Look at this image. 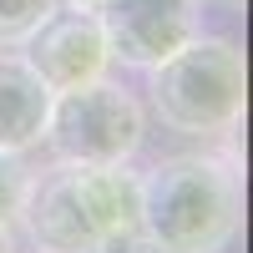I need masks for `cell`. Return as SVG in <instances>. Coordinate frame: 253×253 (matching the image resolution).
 I'll use <instances>...</instances> for the list:
<instances>
[{
	"mask_svg": "<svg viewBox=\"0 0 253 253\" xmlns=\"http://www.w3.org/2000/svg\"><path fill=\"white\" fill-rule=\"evenodd\" d=\"M243 228L233 147L157 157L137 177V233L152 253H223Z\"/></svg>",
	"mask_w": 253,
	"mask_h": 253,
	"instance_id": "6da1fadb",
	"label": "cell"
},
{
	"mask_svg": "<svg viewBox=\"0 0 253 253\" xmlns=\"http://www.w3.org/2000/svg\"><path fill=\"white\" fill-rule=\"evenodd\" d=\"M15 223L36 253H101L137 233V172L126 162H51L31 172Z\"/></svg>",
	"mask_w": 253,
	"mask_h": 253,
	"instance_id": "7a4b0ae2",
	"label": "cell"
},
{
	"mask_svg": "<svg viewBox=\"0 0 253 253\" xmlns=\"http://www.w3.org/2000/svg\"><path fill=\"white\" fill-rule=\"evenodd\" d=\"M152 112L162 117L167 132L228 142L243 122L248 101V66L243 51L228 36H193L152 66Z\"/></svg>",
	"mask_w": 253,
	"mask_h": 253,
	"instance_id": "3957f363",
	"label": "cell"
},
{
	"mask_svg": "<svg viewBox=\"0 0 253 253\" xmlns=\"http://www.w3.org/2000/svg\"><path fill=\"white\" fill-rule=\"evenodd\" d=\"M147 142V112L142 101L117 81H86L76 91L51 96L46 137L41 147L56 162H132Z\"/></svg>",
	"mask_w": 253,
	"mask_h": 253,
	"instance_id": "277c9868",
	"label": "cell"
},
{
	"mask_svg": "<svg viewBox=\"0 0 253 253\" xmlns=\"http://www.w3.org/2000/svg\"><path fill=\"white\" fill-rule=\"evenodd\" d=\"M20 56L51 91H76L86 81H101L112 66V46L101 36V20L91 10L56 5L41 26L20 41Z\"/></svg>",
	"mask_w": 253,
	"mask_h": 253,
	"instance_id": "5b68a950",
	"label": "cell"
},
{
	"mask_svg": "<svg viewBox=\"0 0 253 253\" xmlns=\"http://www.w3.org/2000/svg\"><path fill=\"white\" fill-rule=\"evenodd\" d=\"M91 15L101 20L112 61L137 71H152L198 36V0H101Z\"/></svg>",
	"mask_w": 253,
	"mask_h": 253,
	"instance_id": "8992f818",
	"label": "cell"
},
{
	"mask_svg": "<svg viewBox=\"0 0 253 253\" xmlns=\"http://www.w3.org/2000/svg\"><path fill=\"white\" fill-rule=\"evenodd\" d=\"M51 86L31 71V61L20 51L0 46V152H20L41 147L46 137V117H51Z\"/></svg>",
	"mask_w": 253,
	"mask_h": 253,
	"instance_id": "52a82bcc",
	"label": "cell"
},
{
	"mask_svg": "<svg viewBox=\"0 0 253 253\" xmlns=\"http://www.w3.org/2000/svg\"><path fill=\"white\" fill-rule=\"evenodd\" d=\"M61 0H0V46H20Z\"/></svg>",
	"mask_w": 253,
	"mask_h": 253,
	"instance_id": "ba28073f",
	"label": "cell"
},
{
	"mask_svg": "<svg viewBox=\"0 0 253 253\" xmlns=\"http://www.w3.org/2000/svg\"><path fill=\"white\" fill-rule=\"evenodd\" d=\"M26 187H31V167L20 162V152H0V228H10L20 218Z\"/></svg>",
	"mask_w": 253,
	"mask_h": 253,
	"instance_id": "9c48e42d",
	"label": "cell"
},
{
	"mask_svg": "<svg viewBox=\"0 0 253 253\" xmlns=\"http://www.w3.org/2000/svg\"><path fill=\"white\" fill-rule=\"evenodd\" d=\"M101 253H152V248H147V238H142V233H132V238H117V243H107Z\"/></svg>",
	"mask_w": 253,
	"mask_h": 253,
	"instance_id": "30bf717a",
	"label": "cell"
},
{
	"mask_svg": "<svg viewBox=\"0 0 253 253\" xmlns=\"http://www.w3.org/2000/svg\"><path fill=\"white\" fill-rule=\"evenodd\" d=\"M61 5H71V10H96L101 0H61Z\"/></svg>",
	"mask_w": 253,
	"mask_h": 253,
	"instance_id": "8fae6325",
	"label": "cell"
},
{
	"mask_svg": "<svg viewBox=\"0 0 253 253\" xmlns=\"http://www.w3.org/2000/svg\"><path fill=\"white\" fill-rule=\"evenodd\" d=\"M0 253H15L10 248V228H0Z\"/></svg>",
	"mask_w": 253,
	"mask_h": 253,
	"instance_id": "7c38bea8",
	"label": "cell"
}]
</instances>
